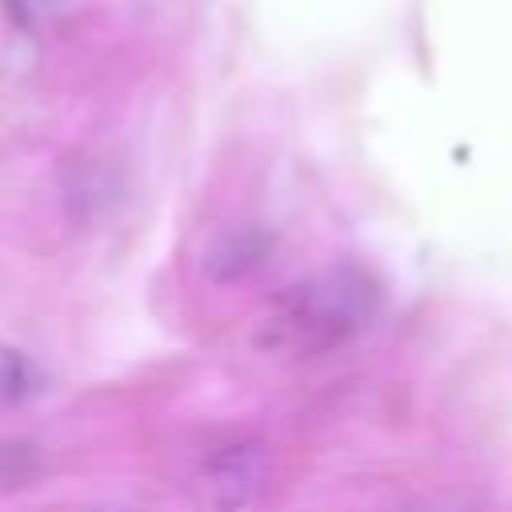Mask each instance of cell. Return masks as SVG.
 <instances>
[{
    "label": "cell",
    "instance_id": "cell-1",
    "mask_svg": "<svg viewBox=\"0 0 512 512\" xmlns=\"http://www.w3.org/2000/svg\"><path fill=\"white\" fill-rule=\"evenodd\" d=\"M376 312V284L356 268H328L292 284L264 328V340L292 352H324L348 340Z\"/></svg>",
    "mask_w": 512,
    "mask_h": 512
},
{
    "label": "cell",
    "instance_id": "cell-2",
    "mask_svg": "<svg viewBox=\"0 0 512 512\" xmlns=\"http://www.w3.org/2000/svg\"><path fill=\"white\" fill-rule=\"evenodd\" d=\"M272 484V456L264 444H228L196 472V496L204 512H256Z\"/></svg>",
    "mask_w": 512,
    "mask_h": 512
},
{
    "label": "cell",
    "instance_id": "cell-3",
    "mask_svg": "<svg viewBox=\"0 0 512 512\" xmlns=\"http://www.w3.org/2000/svg\"><path fill=\"white\" fill-rule=\"evenodd\" d=\"M92 512H132V508H92Z\"/></svg>",
    "mask_w": 512,
    "mask_h": 512
}]
</instances>
